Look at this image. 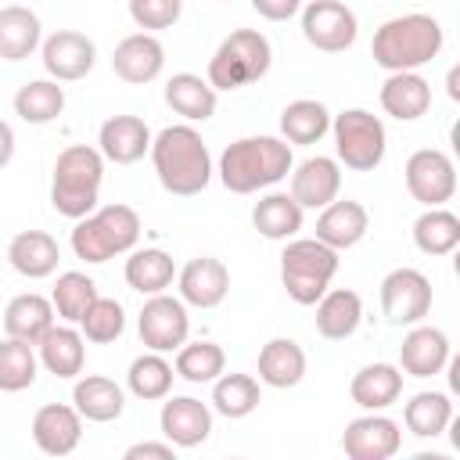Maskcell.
<instances>
[{"label": "cell", "mask_w": 460, "mask_h": 460, "mask_svg": "<svg viewBox=\"0 0 460 460\" xmlns=\"http://www.w3.org/2000/svg\"><path fill=\"white\" fill-rule=\"evenodd\" d=\"M262 402V388L252 374H219L212 381V410L226 420H241L248 413H255Z\"/></svg>", "instance_id": "cell-37"}, {"label": "cell", "mask_w": 460, "mask_h": 460, "mask_svg": "<svg viewBox=\"0 0 460 460\" xmlns=\"http://www.w3.org/2000/svg\"><path fill=\"white\" fill-rule=\"evenodd\" d=\"M327 133H331V111H327L323 101L298 97V101L284 104V111H280V137L288 144L309 147V144H320Z\"/></svg>", "instance_id": "cell-34"}, {"label": "cell", "mask_w": 460, "mask_h": 460, "mask_svg": "<svg viewBox=\"0 0 460 460\" xmlns=\"http://www.w3.org/2000/svg\"><path fill=\"white\" fill-rule=\"evenodd\" d=\"M7 262L25 280H43V277L58 273L61 248L47 230H18L7 244Z\"/></svg>", "instance_id": "cell-25"}, {"label": "cell", "mask_w": 460, "mask_h": 460, "mask_svg": "<svg viewBox=\"0 0 460 460\" xmlns=\"http://www.w3.org/2000/svg\"><path fill=\"white\" fill-rule=\"evenodd\" d=\"M93 298H97L93 277H86V273H79V270L58 273L54 291H50V305H54V313H58L65 323H79Z\"/></svg>", "instance_id": "cell-42"}, {"label": "cell", "mask_w": 460, "mask_h": 460, "mask_svg": "<svg viewBox=\"0 0 460 460\" xmlns=\"http://www.w3.org/2000/svg\"><path fill=\"white\" fill-rule=\"evenodd\" d=\"M302 36L309 47L323 54H341L359 36L356 11L345 7L341 0H309L302 7Z\"/></svg>", "instance_id": "cell-12"}, {"label": "cell", "mask_w": 460, "mask_h": 460, "mask_svg": "<svg viewBox=\"0 0 460 460\" xmlns=\"http://www.w3.org/2000/svg\"><path fill=\"white\" fill-rule=\"evenodd\" d=\"M449 97H453V101L460 97V90H456V68H449Z\"/></svg>", "instance_id": "cell-49"}, {"label": "cell", "mask_w": 460, "mask_h": 460, "mask_svg": "<svg viewBox=\"0 0 460 460\" xmlns=\"http://www.w3.org/2000/svg\"><path fill=\"white\" fill-rule=\"evenodd\" d=\"M158 428L176 449H194L212 435V406L194 395H165Z\"/></svg>", "instance_id": "cell-15"}, {"label": "cell", "mask_w": 460, "mask_h": 460, "mask_svg": "<svg viewBox=\"0 0 460 460\" xmlns=\"http://www.w3.org/2000/svg\"><path fill=\"white\" fill-rule=\"evenodd\" d=\"M126 460H176V446L165 438V442H133L126 453H122Z\"/></svg>", "instance_id": "cell-47"}, {"label": "cell", "mask_w": 460, "mask_h": 460, "mask_svg": "<svg viewBox=\"0 0 460 460\" xmlns=\"http://www.w3.org/2000/svg\"><path fill=\"white\" fill-rule=\"evenodd\" d=\"M302 219H305V208L288 190H270L252 208V226L266 241H291L302 230Z\"/></svg>", "instance_id": "cell-32"}, {"label": "cell", "mask_w": 460, "mask_h": 460, "mask_svg": "<svg viewBox=\"0 0 460 460\" xmlns=\"http://www.w3.org/2000/svg\"><path fill=\"white\" fill-rule=\"evenodd\" d=\"M11 158H14V129L7 119H0V169L11 165Z\"/></svg>", "instance_id": "cell-48"}, {"label": "cell", "mask_w": 460, "mask_h": 460, "mask_svg": "<svg viewBox=\"0 0 460 460\" xmlns=\"http://www.w3.org/2000/svg\"><path fill=\"white\" fill-rule=\"evenodd\" d=\"M165 104L183 119V122H205L216 115L219 104V90H212L208 79L194 75V72H176L165 83Z\"/></svg>", "instance_id": "cell-30"}, {"label": "cell", "mask_w": 460, "mask_h": 460, "mask_svg": "<svg viewBox=\"0 0 460 460\" xmlns=\"http://www.w3.org/2000/svg\"><path fill=\"white\" fill-rule=\"evenodd\" d=\"M36 374H40L36 345L18 341V338H4L0 341V392H25V388H32Z\"/></svg>", "instance_id": "cell-43"}, {"label": "cell", "mask_w": 460, "mask_h": 460, "mask_svg": "<svg viewBox=\"0 0 460 460\" xmlns=\"http://www.w3.org/2000/svg\"><path fill=\"white\" fill-rule=\"evenodd\" d=\"M295 165L291 144L284 137H241L223 147L219 155V183L230 194H255L280 183Z\"/></svg>", "instance_id": "cell-2"}, {"label": "cell", "mask_w": 460, "mask_h": 460, "mask_svg": "<svg viewBox=\"0 0 460 460\" xmlns=\"http://www.w3.org/2000/svg\"><path fill=\"white\" fill-rule=\"evenodd\" d=\"M255 14H262L266 22H288L302 11V0H252Z\"/></svg>", "instance_id": "cell-46"}, {"label": "cell", "mask_w": 460, "mask_h": 460, "mask_svg": "<svg viewBox=\"0 0 460 460\" xmlns=\"http://www.w3.org/2000/svg\"><path fill=\"white\" fill-rule=\"evenodd\" d=\"M176 288L183 305L194 309H216L230 295V270L216 255H198L176 273Z\"/></svg>", "instance_id": "cell-18"}, {"label": "cell", "mask_w": 460, "mask_h": 460, "mask_svg": "<svg viewBox=\"0 0 460 460\" xmlns=\"http://www.w3.org/2000/svg\"><path fill=\"white\" fill-rule=\"evenodd\" d=\"M172 370H176V377H183L190 385H212L226 370V352L216 341H183L176 349Z\"/></svg>", "instance_id": "cell-41"}, {"label": "cell", "mask_w": 460, "mask_h": 460, "mask_svg": "<svg viewBox=\"0 0 460 460\" xmlns=\"http://www.w3.org/2000/svg\"><path fill=\"white\" fill-rule=\"evenodd\" d=\"M370 230V216L359 201L345 198V201H331L320 208L316 216V241H323L327 248L334 252H345V248H356Z\"/></svg>", "instance_id": "cell-23"}, {"label": "cell", "mask_w": 460, "mask_h": 460, "mask_svg": "<svg viewBox=\"0 0 460 460\" xmlns=\"http://www.w3.org/2000/svg\"><path fill=\"white\" fill-rule=\"evenodd\" d=\"M137 241H140V216H137V208L119 205V201L75 219L72 237H68L75 259H83L90 266H101L115 255L133 252Z\"/></svg>", "instance_id": "cell-5"}, {"label": "cell", "mask_w": 460, "mask_h": 460, "mask_svg": "<svg viewBox=\"0 0 460 460\" xmlns=\"http://www.w3.org/2000/svg\"><path fill=\"white\" fill-rule=\"evenodd\" d=\"M50 327H54V305H50V298H43L36 291L14 295L4 305V334L7 338H18V341L36 345Z\"/></svg>", "instance_id": "cell-31"}, {"label": "cell", "mask_w": 460, "mask_h": 460, "mask_svg": "<svg viewBox=\"0 0 460 460\" xmlns=\"http://www.w3.org/2000/svg\"><path fill=\"white\" fill-rule=\"evenodd\" d=\"M349 395L359 410H388L402 395V370L395 363H367L352 374Z\"/></svg>", "instance_id": "cell-28"}, {"label": "cell", "mask_w": 460, "mask_h": 460, "mask_svg": "<svg viewBox=\"0 0 460 460\" xmlns=\"http://www.w3.org/2000/svg\"><path fill=\"white\" fill-rule=\"evenodd\" d=\"M273 65V47L259 29H234L208 58L212 90H241L259 83Z\"/></svg>", "instance_id": "cell-7"}, {"label": "cell", "mask_w": 460, "mask_h": 460, "mask_svg": "<svg viewBox=\"0 0 460 460\" xmlns=\"http://www.w3.org/2000/svg\"><path fill=\"white\" fill-rule=\"evenodd\" d=\"M341 190V165L338 158H327V155H309L305 162L291 165V198L302 205V208H323L338 198Z\"/></svg>", "instance_id": "cell-19"}, {"label": "cell", "mask_w": 460, "mask_h": 460, "mask_svg": "<svg viewBox=\"0 0 460 460\" xmlns=\"http://www.w3.org/2000/svg\"><path fill=\"white\" fill-rule=\"evenodd\" d=\"M223 4H230V0H223Z\"/></svg>", "instance_id": "cell-50"}, {"label": "cell", "mask_w": 460, "mask_h": 460, "mask_svg": "<svg viewBox=\"0 0 460 460\" xmlns=\"http://www.w3.org/2000/svg\"><path fill=\"white\" fill-rule=\"evenodd\" d=\"M402 180H406L410 198L420 201L424 208H438V205L453 201V194H456V165L438 147L413 151L402 165Z\"/></svg>", "instance_id": "cell-9"}, {"label": "cell", "mask_w": 460, "mask_h": 460, "mask_svg": "<svg viewBox=\"0 0 460 460\" xmlns=\"http://www.w3.org/2000/svg\"><path fill=\"white\" fill-rule=\"evenodd\" d=\"M172 377H176V370H172V363L165 359V352H144V356H137L133 363H129V370H126V388L137 395V399H144V402H158V399H165L169 392H172Z\"/></svg>", "instance_id": "cell-39"}, {"label": "cell", "mask_w": 460, "mask_h": 460, "mask_svg": "<svg viewBox=\"0 0 460 460\" xmlns=\"http://www.w3.org/2000/svg\"><path fill=\"white\" fill-rule=\"evenodd\" d=\"M147 155H151V165H155L162 190L176 194V198L201 194L216 172L208 144L201 140V133L190 122H176V126L158 129V137H151Z\"/></svg>", "instance_id": "cell-1"}, {"label": "cell", "mask_w": 460, "mask_h": 460, "mask_svg": "<svg viewBox=\"0 0 460 460\" xmlns=\"http://www.w3.org/2000/svg\"><path fill=\"white\" fill-rule=\"evenodd\" d=\"M338 273V252L316 237H291L280 252V284L291 302L316 305Z\"/></svg>", "instance_id": "cell-6"}, {"label": "cell", "mask_w": 460, "mask_h": 460, "mask_svg": "<svg viewBox=\"0 0 460 460\" xmlns=\"http://www.w3.org/2000/svg\"><path fill=\"white\" fill-rule=\"evenodd\" d=\"M72 406L79 410L83 420H93V424H108V420H119L122 410H126V392L119 381L104 377V374H86L72 385Z\"/></svg>", "instance_id": "cell-26"}, {"label": "cell", "mask_w": 460, "mask_h": 460, "mask_svg": "<svg viewBox=\"0 0 460 460\" xmlns=\"http://www.w3.org/2000/svg\"><path fill=\"white\" fill-rule=\"evenodd\" d=\"M377 101H381L385 115H392L399 122H417L431 108V83L420 72H388Z\"/></svg>", "instance_id": "cell-24"}, {"label": "cell", "mask_w": 460, "mask_h": 460, "mask_svg": "<svg viewBox=\"0 0 460 460\" xmlns=\"http://www.w3.org/2000/svg\"><path fill=\"white\" fill-rule=\"evenodd\" d=\"M431 280L413 270L399 266L381 280V313L392 327H413L431 313Z\"/></svg>", "instance_id": "cell-11"}, {"label": "cell", "mask_w": 460, "mask_h": 460, "mask_svg": "<svg viewBox=\"0 0 460 460\" xmlns=\"http://www.w3.org/2000/svg\"><path fill=\"white\" fill-rule=\"evenodd\" d=\"M122 277L137 295H158V291H165L172 284L176 262H172V255L165 248H133L129 259H126Z\"/></svg>", "instance_id": "cell-35"}, {"label": "cell", "mask_w": 460, "mask_h": 460, "mask_svg": "<svg viewBox=\"0 0 460 460\" xmlns=\"http://www.w3.org/2000/svg\"><path fill=\"white\" fill-rule=\"evenodd\" d=\"M104 183V155L90 144H68L54 158L50 176V205L65 219H83L97 208Z\"/></svg>", "instance_id": "cell-4"}, {"label": "cell", "mask_w": 460, "mask_h": 460, "mask_svg": "<svg viewBox=\"0 0 460 460\" xmlns=\"http://www.w3.org/2000/svg\"><path fill=\"white\" fill-rule=\"evenodd\" d=\"M137 334L151 352H176L190 334V316L180 295H147L137 316Z\"/></svg>", "instance_id": "cell-10"}, {"label": "cell", "mask_w": 460, "mask_h": 460, "mask_svg": "<svg viewBox=\"0 0 460 460\" xmlns=\"http://www.w3.org/2000/svg\"><path fill=\"white\" fill-rule=\"evenodd\" d=\"M40 61L50 79L58 83H75L86 79L97 65V43L86 32L75 29H58L40 43Z\"/></svg>", "instance_id": "cell-13"}, {"label": "cell", "mask_w": 460, "mask_h": 460, "mask_svg": "<svg viewBox=\"0 0 460 460\" xmlns=\"http://www.w3.org/2000/svg\"><path fill=\"white\" fill-rule=\"evenodd\" d=\"M36 356L47 374H54L61 381L79 377L83 363H86V338H83V331H75V323H54L36 341Z\"/></svg>", "instance_id": "cell-22"}, {"label": "cell", "mask_w": 460, "mask_h": 460, "mask_svg": "<svg viewBox=\"0 0 460 460\" xmlns=\"http://www.w3.org/2000/svg\"><path fill=\"white\" fill-rule=\"evenodd\" d=\"M402 424L417 438H438L453 424V399L446 392H417L402 406Z\"/></svg>", "instance_id": "cell-38"}, {"label": "cell", "mask_w": 460, "mask_h": 460, "mask_svg": "<svg viewBox=\"0 0 460 460\" xmlns=\"http://www.w3.org/2000/svg\"><path fill=\"white\" fill-rule=\"evenodd\" d=\"M79 331H83V338L93 341V345H111V341H119L122 331H126V309H122V302L97 295V298L90 302V309L83 313Z\"/></svg>", "instance_id": "cell-44"}, {"label": "cell", "mask_w": 460, "mask_h": 460, "mask_svg": "<svg viewBox=\"0 0 460 460\" xmlns=\"http://www.w3.org/2000/svg\"><path fill=\"white\" fill-rule=\"evenodd\" d=\"M449 334L442 327L413 323L399 345V370L410 377H435L449 367Z\"/></svg>", "instance_id": "cell-17"}, {"label": "cell", "mask_w": 460, "mask_h": 460, "mask_svg": "<svg viewBox=\"0 0 460 460\" xmlns=\"http://www.w3.org/2000/svg\"><path fill=\"white\" fill-rule=\"evenodd\" d=\"M97 151L104 155V162L133 165L151 151V129L140 115H111L101 122Z\"/></svg>", "instance_id": "cell-21"}, {"label": "cell", "mask_w": 460, "mask_h": 460, "mask_svg": "<svg viewBox=\"0 0 460 460\" xmlns=\"http://www.w3.org/2000/svg\"><path fill=\"white\" fill-rule=\"evenodd\" d=\"M363 320V298L352 288H327L316 298V331L327 341H345L359 331Z\"/></svg>", "instance_id": "cell-27"}, {"label": "cell", "mask_w": 460, "mask_h": 460, "mask_svg": "<svg viewBox=\"0 0 460 460\" xmlns=\"http://www.w3.org/2000/svg\"><path fill=\"white\" fill-rule=\"evenodd\" d=\"M83 438V417L68 402H47L32 413V442L47 456H68L75 453Z\"/></svg>", "instance_id": "cell-20"}, {"label": "cell", "mask_w": 460, "mask_h": 460, "mask_svg": "<svg viewBox=\"0 0 460 460\" xmlns=\"http://www.w3.org/2000/svg\"><path fill=\"white\" fill-rule=\"evenodd\" d=\"M413 244L424 255H449L460 244V216L449 212L446 205L438 208H424L413 219Z\"/></svg>", "instance_id": "cell-40"}, {"label": "cell", "mask_w": 460, "mask_h": 460, "mask_svg": "<svg viewBox=\"0 0 460 460\" xmlns=\"http://www.w3.org/2000/svg\"><path fill=\"white\" fill-rule=\"evenodd\" d=\"M305 377V352L295 338H270L259 349V381L266 388H295Z\"/></svg>", "instance_id": "cell-33"}, {"label": "cell", "mask_w": 460, "mask_h": 460, "mask_svg": "<svg viewBox=\"0 0 460 460\" xmlns=\"http://www.w3.org/2000/svg\"><path fill=\"white\" fill-rule=\"evenodd\" d=\"M446 43V29L438 18L410 11L381 22L370 40V58L385 72H417L420 65L435 61Z\"/></svg>", "instance_id": "cell-3"}, {"label": "cell", "mask_w": 460, "mask_h": 460, "mask_svg": "<svg viewBox=\"0 0 460 460\" xmlns=\"http://www.w3.org/2000/svg\"><path fill=\"white\" fill-rule=\"evenodd\" d=\"M129 18L140 32H162L172 29L183 14V0H126Z\"/></svg>", "instance_id": "cell-45"}, {"label": "cell", "mask_w": 460, "mask_h": 460, "mask_svg": "<svg viewBox=\"0 0 460 460\" xmlns=\"http://www.w3.org/2000/svg\"><path fill=\"white\" fill-rule=\"evenodd\" d=\"M65 111V86L58 79H29L14 93V115L29 126H47Z\"/></svg>", "instance_id": "cell-36"}, {"label": "cell", "mask_w": 460, "mask_h": 460, "mask_svg": "<svg viewBox=\"0 0 460 460\" xmlns=\"http://www.w3.org/2000/svg\"><path fill=\"white\" fill-rule=\"evenodd\" d=\"M402 446V431L381 410H367L363 417L349 420L341 431V449L349 460H388Z\"/></svg>", "instance_id": "cell-14"}, {"label": "cell", "mask_w": 460, "mask_h": 460, "mask_svg": "<svg viewBox=\"0 0 460 460\" xmlns=\"http://www.w3.org/2000/svg\"><path fill=\"white\" fill-rule=\"evenodd\" d=\"M40 43H43V25L36 11L22 4L0 7V61H25L40 50Z\"/></svg>", "instance_id": "cell-29"}, {"label": "cell", "mask_w": 460, "mask_h": 460, "mask_svg": "<svg viewBox=\"0 0 460 460\" xmlns=\"http://www.w3.org/2000/svg\"><path fill=\"white\" fill-rule=\"evenodd\" d=\"M111 68L122 83H133V86H144L151 79L162 75L165 68V47L155 32H129L115 43L111 50Z\"/></svg>", "instance_id": "cell-16"}, {"label": "cell", "mask_w": 460, "mask_h": 460, "mask_svg": "<svg viewBox=\"0 0 460 460\" xmlns=\"http://www.w3.org/2000/svg\"><path fill=\"white\" fill-rule=\"evenodd\" d=\"M331 133H334L338 165H345L352 172H374L385 162L388 133H385V122L374 111L345 108V111L331 115Z\"/></svg>", "instance_id": "cell-8"}]
</instances>
